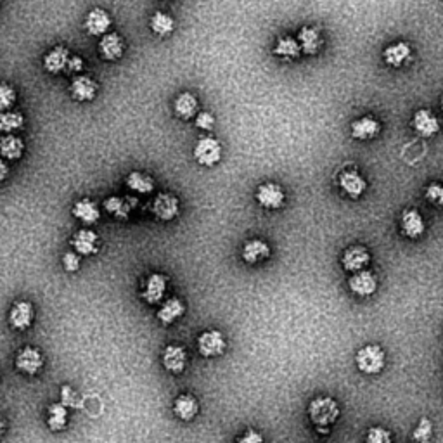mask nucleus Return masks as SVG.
I'll return each instance as SVG.
<instances>
[{
	"label": "nucleus",
	"instance_id": "nucleus-31",
	"mask_svg": "<svg viewBox=\"0 0 443 443\" xmlns=\"http://www.w3.org/2000/svg\"><path fill=\"white\" fill-rule=\"evenodd\" d=\"M125 186L137 194H151L155 190V180L144 172H130L125 179Z\"/></svg>",
	"mask_w": 443,
	"mask_h": 443
},
{
	"label": "nucleus",
	"instance_id": "nucleus-20",
	"mask_svg": "<svg viewBox=\"0 0 443 443\" xmlns=\"http://www.w3.org/2000/svg\"><path fill=\"white\" fill-rule=\"evenodd\" d=\"M161 362L170 374H182L187 366L186 348L180 345H168L163 350Z\"/></svg>",
	"mask_w": 443,
	"mask_h": 443
},
{
	"label": "nucleus",
	"instance_id": "nucleus-1",
	"mask_svg": "<svg viewBox=\"0 0 443 443\" xmlns=\"http://www.w3.org/2000/svg\"><path fill=\"white\" fill-rule=\"evenodd\" d=\"M342 408L333 397H315L308 405V417L319 431L327 433L329 428L339 419Z\"/></svg>",
	"mask_w": 443,
	"mask_h": 443
},
{
	"label": "nucleus",
	"instance_id": "nucleus-42",
	"mask_svg": "<svg viewBox=\"0 0 443 443\" xmlns=\"http://www.w3.org/2000/svg\"><path fill=\"white\" fill-rule=\"evenodd\" d=\"M194 124H196V127L201 128V130H211V128L215 127V117L210 111H201V113H197L196 118H194Z\"/></svg>",
	"mask_w": 443,
	"mask_h": 443
},
{
	"label": "nucleus",
	"instance_id": "nucleus-34",
	"mask_svg": "<svg viewBox=\"0 0 443 443\" xmlns=\"http://www.w3.org/2000/svg\"><path fill=\"white\" fill-rule=\"evenodd\" d=\"M151 30L156 33L158 37H166L170 35V33L175 30V19L172 18L170 14H166V12H155L151 18Z\"/></svg>",
	"mask_w": 443,
	"mask_h": 443
},
{
	"label": "nucleus",
	"instance_id": "nucleus-46",
	"mask_svg": "<svg viewBox=\"0 0 443 443\" xmlns=\"http://www.w3.org/2000/svg\"><path fill=\"white\" fill-rule=\"evenodd\" d=\"M442 109H443V99H442Z\"/></svg>",
	"mask_w": 443,
	"mask_h": 443
},
{
	"label": "nucleus",
	"instance_id": "nucleus-29",
	"mask_svg": "<svg viewBox=\"0 0 443 443\" xmlns=\"http://www.w3.org/2000/svg\"><path fill=\"white\" fill-rule=\"evenodd\" d=\"M68 407L63 402H54L47 408V426L52 433H61L68 428Z\"/></svg>",
	"mask_w": 443,
	"mask_h": 443
},
{
	"label": "nucleus",
	"instance_id": "nucleus-23",
	"mask_svg": "<svg viewBox=\"0 0 443 443\" xmlns=\"http://www.w3.org/2000/svg\"><path fill=\"white\" fill-rule=\"evenodd\" d=\"M184 313H186V303L180 298H170L161 303L159 310L156 312V319L163 326H172L177 320L182 319Z\"/></svg>",
	"mask_w": 443,
	"mask_h": 443
},
{
	"label": "nucleus",
	"instance_id": "nucleus-24",
	"mask_svg": "<svg viewBox=\"0 0 443 443\" xmlns=\"http://www.w3.org/2000/svg\"><path fill=\"white\" fill-rule=\"evenodd\" d=\"M199 102H197V97L190 92H182L175 97L173 101V111H175V117L180 118V120H193L196 118V115L199 113Z\"/></svg>",
	"mask_w": 443,
	"mask_h": 443
},
{
	"label": "nucleus",
	"instance_id": "nucleus-33",
	"mask_svg": "<svg viewBox=\"0 0 443 443\" xmlns=\"http://www.w3.org/2000/svg\"><path fill=\"white\" fill-rule=\"evenodd\" d=\"M0 152L4 156V159H9V161H16L23 156L25 152V142L23 139L16 137V135L9 134L6 137H2L0 141Z\"/></svg>",
	"mask_w": 443,
	"mask_h": 443
},
{
	"label": "nucleus",
	"instance_id": "nucleus-18",
	"mask_svg": "<svg viewBox=\"0 0 443 443\" xmlns=\"http://www.w3.org/2000/svg\"><path fill=\"white\" fill-rule=\"evenodd\" d=\"M272 255V248L268 246L267 241L264 239H250L243 244L241 257L243 262L248 265H257L260 262L268 260Z\"/></svg>",
	"mask_w": 443,
	"mask_h": 443
},
{
	"label": "nucleus",
	"instance_id": "nucleus-30",
	"mask_svg": "<svg viewBox=\"0 0 443 443\" xmlns=\"http://www.w3.org/2000/svg\"><path fill=\"white\" fill-rule=\"evenodd\" d=\"M298 42L302 46L303 54H308V56H313L320 50L322 47V37H320L319 28L315 26H303L298 32Z\"/></svg>",
	"mask_w": 443,
	"mask_h": 443
},
{
	"label": "nucleus",
	"instance_id": "nucleus-22",
	"mask_svg": "<svg viewBox=\"0 0 443 443\" xmlns=\"http://www.w3.org/2000/svg\"><path fill=\"white\" fill-rule=\"evenodd\" d=\"M71 213L77 218L78 222H81L83 226L90 227L94 224H97L99 218H101V210H99L97 203H94L88 197H83V199H78L77 203L71 208Z\"/></svg>",
	"mask_w": 443,
	"mask_h": 443
},
{
	"label": "nucleus",
	"instance_id": "nucleus-15",
	"mask_svg": "<svg viewBox=\"0 0 443 443\" xmlns=\"http://www.w3.org/2000/svg\"><path fill=\"white\" fill-rule=\"evenodd\" d=\"M400 229L402 234L408 239H419L426 230L424 218L415 208H407V210L402 211Z\"/></svg>",
	"mask_w": 443,
	"mask_h": 443
},
{
	"label": "nucleus",
	"instance_id": "nucleus-7",
	"mask_svg": "<svg viewBox=\"0 0 443 443\" xmlns=\"http://www.w3.org/2000/svg\"><path fill=\"white\" fill-rule=\"evenodd\" d=\"M166 286H168V277L161 272H155L146 279L142 286L141 296L148 305H159L163 303V298L166 295Z\"/></svg>",
	"mask_w": 443,
	"mask_h": 443
},
{
	"label": "nucleus",
	"instance_id": "nucleus-6",
	"mask_svg": "<svg viewBox=\"0 0 443 443\" xmlns=\"http://www.w3.org/2000/svg\"><path fill=\"white\" fill-rule=\"evenodd\" d=\"M194 159L201 166H215L222 159V144L213 137H201L194 146Z\"/></svg>",
	"mask_w": 443,
	"mask_h": 443
},
{
	"label": "nucleus",
	"instance_id": "nucleus-41",
	"mask_svg": "<svg viewBox=\"0 0 443 443\" xmlns=\"http://www.w3.org/2000/svg\"><path fill=\"white\" fill-rule=\"evenodd\" d=\"M63 267L64 270L70 272V274H75V272L80 268V255L77 251H66L63 255Z\"/></svg>",
	"mask_w": 443,
	"mask_h": 443
},
{
	"label": "nucleus",
	"instance_id": "nucleus-21",
	"mask_svg": "<svg viewBox=\"0 0 443 443\" xmlns=\"http://www.w3.org/2000/svg\"><path fill=\"white\" fill-rule=\"evenodd\" d=\"M70 59H71L70 50L63 46H56L54 49H50L49 52L46 54V57H43V68L52 75L66 73Z\"/></svg>",
	"mask_w": 443,
	"mask_h": 443
},
{
	"label": "nucleus",
	"instance_id": "nucleus-37",
	"mask_svg": "<svg viewBox=\"0 0 443 443\" xmlns=\"http://www.w3.org/2000/svg\"><path fill=\"white\" fill-rule=\"evenodd\" d=\"M16 102V88L11 87L8 81L0 85V108L2 111H9Z\"/></svg>",
	"mask_w": 443,
	"mask_h": 443
},
{
	"label": "nucleus",
	"instance_id": "nucleus-14",
	"mask_svg": "<svg viewBox=\"0 0 443 443\" xmlns=\"http://www.w3.org/2000/svg\"><path fill=\"white\" fill-rule=\"evenodd\" d=\"M71 246L80 257H94L99 253V236L92 229H80L71 237Z\"/></svg>",
	"mask_w": 443,
	"mask_h": 443
},
{
	"label": "nucleus",
	"instance_id": "nucleus-45",
	"mask_svg": "<svg viewBox=\"0 0 443 443\" xmlns=\"http://www.w3.org/2000/svg\"><path fill=\"white\" fill-rule=\"evenodd\" d=\"M0 170H2V175H0V179L6 180V177H8V165H6V161L0 163Z\"/></svg>",
	"mask_w": 443,
	"mask_h": 443
},
{
	"label": "nucleus",
	"instance_id": "nucleus-28",
	"mask_svg": "<svg viewBox=\"0 0 443 443\" xmlns=\"http://www.w3.org/2000/svg\"><path fill=\"white\" fill-rule=\"evenodd\" d=\"M412 49L407 42H397L388 46L386 49L383 50V59L388 66L391 68H400L411 59Z\"/></svg>",
	"mask_w": 443,
	"mask_h": 443
},
{
	"label": "nucleus",
	"instance_id": "nucleus-44",
	"mask_svg": "<svg viewBox=\"0 0 443 443\" xmlns=\"http://www.w3.org/2000/svg\"><path fill=\"white\" fill-rule=\"evenodd\" d=\"M83 68H85V61L81 59L80 56H71L70 64H68L66 73H71V75H80L81 71H83Z\"/></svg>",
	"mask_w": 443,
	"mask_h": 443
},
{
	"label": "nucleus",
	"instance_id": "nucleus-8",
	"mask_svg": "<svg viewBox=\"0 0 443 443\" xmlns=\"http://www.w3.org/2000/svg\"><path fill=\"white\" fill-rule=\"evenodd\" d=\"M180 201L172 193H159L152 201V215L161 222H172L179 217Z\"/></svg>",
	"mask_w": 443,
	"mask_h": 443
},
{
	"label": "nucleus",
	"instance_id": "nucleus-38",
	"mask_svg": "<svg viewBox=\"0 0 443 443\" xmlns=\"http://www.w3.org/2000/svg\"><path fill=\"white\" fill-rule=\"evenodd\" d=\"M366 443H391V433L383 426H373L367 429Z\"/></svg>",
	"mask_w": 443,
	"mask_h": 443
},
{
	"label": "nucleus",
	"instance_id": "nucleus-13",
	"mask_svg": "<svg viewBox=\"0 0 443 443\" xmlns=\"http://www.w3.org/2000/svg\"><path fill=\"white\" fill-rule=\"evenodd\" d=\"M33 319H35V308H33L32 302L21 299V302H16L14 305L11 306V312H9V324H11L12 329L16 331L30 329L33 324Z\"/></svg>",
	"mask_w": 443,
	"mask_h": 443
},
{
	"label": "nucleus",
	"instance_id": "nucleus-5",
	"mask_svg": "<svg viewBox=\"0 0 443 443\" xmlns=\"http://www.w3.org/2000/svg\"><path fill=\"white\" fill-rule=\"evenodd\" d=\"M255 199L265 210H281L286 203V193L279 184L265 182L258 186L257 193H255Z\"/></svg>",
	"mask_w": 443,
	"mask_h": 443
},
{
	"label": "nucleus",
	"instance_id": "nucleus-3",
	"mask_svg": "<svg viewBox=\"0 0 443 443\" xmlns=\"http://www.w3.org/2000/svg\"><path fill=\"white\" fill-rule=\"evenodd\" d=\"M197 352L204 359H217L227 350V339L218 329H206L197 336Z\"/></svg>",
	"mask_w": 443,
	"mask_h": 443
},
{
	"label": "nucleus",
	"instance_id": "nucleus-43",
	"mask_svg": "<svg viewBox=\"0 0 443 443\" xmlns=\"http://www.w3.org/2000/svg\"><path fill=\"white\" fill-rule=\"evenodd\" d=\"M264 442H265L264 435H262L260 431H257V429H248V431H244L243 435L236 440V443H264Z\"/></svg>",
	"mask_w": 443,
	"mask_h": 443
},
{
	"label": "nucleus",
	"instance_id": "nucleus-25",
	"mask_svg": "<svg viewBox=\"0 0 443 443\" xmlns=\"http://www.w3.org/2000/svg\"><path fill=\"white\" fill-rule=\"evenodd\" d=\"M173 414L184 422H189L199 414V402L194 395L190 393H184L179 395L173 402Z\"/></svg>",
	"mask_w": 443,
	"mask_h": 443
},
{
	"label": "nucleus",
	"instance_id": "nucleus-26",
	"mask_svg": "<svg viewBox=\"0 0 443 443\" xmlns=\"http://www.w3.org/2000/svg\"><path fill=\"white\" fill-rule=\"evenodd\" d=\"M135 199L132 197H121V196H109L104 199V210L108 211L111 217H115L117 220H127L130 217L132 210L135 208Z\"/></svg>",
	"mask_w": 443,
	"mask_h": 443
},
{
	"label": "nucleus",
	"instance_id": "nucleus-11",
	"mask_svg": "<svg viewBox=\"0 0 443 443\" xmlns=\"http://www.w3.org/2000/svg\"><path fill=\"white\" fill-rule=\"evenodd\" d=\"M369 264H371V253L366 246H362V244H353V246L346 248L345 253H343L342 257L343 268L352 272V274H355V272H360V270H366V267Z\"/></svg>",
	"mask_w": 443,
	"mask_h": 443
},
{
	"label": "nucleus",
	"instance_id": "nucleus-9",
	"mask_svg": "<svg viewBox=\"0 0 443 443\" xmlns=\"http://www.w3.org/2000/svg\"><path fill=\"white\" fill-rule=\"evenodd\" d=\"M111 26H113V18L106 9L95 8L85 16L83 28L90 37H104L106 33L111 32Z\"/></svg>",
	"mask_w": 443,
	"mask_h": 443
},
{
	"label": "nucleus",
	"instance_id": "nucleus-35",
	"mask_svg": "<svg viewBox=\"0 0 443 443\" xmlns=\"http://www.w3.org/2000/svg\"><path fill=\"white\" fill-rule=\"evenodd\" d=\"M25 125V117L18 111H4L0 117V130L6 134H14V132L21 130Z\"/></svg>",
	"mask_w": 443,
	"mask_h": 443
},
{
	"label": "nucleus",
	"instance_id": "nucleus-10",
	"mask_svg": "<svg viewBox=\"0 0 443 443\" xmlns=\"http://www.w3.org/2000/svg\"><path fill=\"white\" fill-rule=\"evenodd\" d=\"M99 85L97 81L94 80L88 75H75L73 80L70 83V94L75 101L78 102H90L94 101L95 95H97Z\"/></svg>",
	"mask_w": 443,
	"mask_h": 443
},
{
	"label": "nucleus",
	"instance_id": "nucleus-32",
	"mask_svg": "<svg viewBox=\"0 0 443 443\" xmlns=\"http://www.w3.org/2000/svg\"><path fill=\"white\" fill-rule=\"evenodd\" d=\"M274 54L281 57V59H298L303 54V50L298 39H293V37L286 35L277 40V43H275L274 47Z\"/></svg>",
	"mask_w": 443,
	"mask_h": 443
},
{
	"label": "nucleus",
	"instance_id": "nucleus-16",
	"mask_svg": "<svg viewBox=\"0 0 443 443\" xmlns=\"http://www.w3.org/2000/svg\"><path fill=\"white\" fill-rule=\"evenodd\" d=\"M412 128L421 137L431 139L440 132V121L429 109H419L412 117Z\"/></svg>",
	"mask_w": 443,
	"mask_h": 443
},
{
	"label": "nucleus",
	"instance_id": "nucleus-39",
	"mask_svg": "<svg viewBox=\"0 0 443 443\" xmlns=\"http://www.w3.org/2000/svg\"><path fill=\"white\" fill-rule=\"evenodd\" d=\"M61 402H63L68 408H78L81 405L80 395H78L70 384H64V386L61 388Z\"/></svg>",
	"mask_w": 443,
	"mask_h": 443
},
{
	"label": "nucleus",
	"instance_id": "nucleus-12",
	"mask_svg": "<svg viewBox=\"0 0 443 443\" xmlns=\"http://www.w3.org/2000/svg\"><path fill=\"white\" fill-rule=\"evenodd\" d=\"M348 289L359 298H369L377 291V277L369 270H360L348 279Z\"/></svg>",
	"mask_w": 443,
	"mask_h": 443
},
{
	"label": "nucleus",
	"instance_id": "nucleus-40",
	"mask_svg": "<svg viewBox=\"0 0 443 443\" xmlns=\"http://www.w3.org/2000/svg\"><path fill=\"white\" fill-rule=\"evenodd\" d=\"M424 197L433 204V206L443 208V186L442 184H436V182L429 184V186L426 187Z\"/></svg>",
	"mask_w": 443,
	"mask_h": 443
},
{
	"label": "nucleus",
	"instance_id": "nucleus-36",
	"mask_svg": "<svg viewBox=\"0 0 443 443\" xmlns=\"http://www.w3.org/2000/svg\"><path fill=\"white\" fill-rule=\"evenodd\" d=\"M433 435V424L428 417H422L419 421V424L415 426L414 433H412V438H414L415 443H429L431 442Z\"/></svg>",
	"mask_w": 443,
	"mask_h": 443
},
{
	"label": "nucleus",
	"instance_id": "nucleus-19",
	"mask_svg": "<svg viewBox=\"0 0 443 443\" xmlns=\"http://www.w3.org/2000/svg\"><path fill=\"white\" fill-rule=\"evenodd\" d=\"M338 184L343 193L348 197H352V199H359L367 190V180L364 179L359 172H355V170H346V172H343L342 175H339Z\"/></svg>",
	"mask_w": 443,
	"mask_h": 443
},
{
	"label": "nucleus",
	"instance_id": "nucleus-4",
	"mask_svg": "<svg viewBox=\"0 0 443 443\" xmlns=\"http://www.w3.org/2000/svg\"><path fill=\"white\" fill-rule=\"evenodd\" d=\"M43 364H46V359H43V353L40 352L35 346H23L18 353H16L14 366L16 369L21 374H26V376H35L42 371Z\"/></svg>",
	"mask_w": 443,
	"mask_h": 443
},
{
	"label": "nucleus",
	"instance_id": "nucleus-17",
	"mask_svg": "<svg viewBox=\"0 0 443 443\" xmlns=\"http://www.w3.org/2000/svg\"><path fill=\"white\" fill-rule=\"evenodd\" d=\"M125 40L120 33L109 32L99 42V54L104 61H118L125 54Z\"/></svg>",
	"mask_w": 443,
	"mask_h": 443
},
{
	"label": "nucleus",
	"instance_id": "nucleus-27",
	"mask_svg": "<svg viewBox=\"0 0 443 443\" xmlns=\"http://www.w3.org/2000/svg\"><path fill=\"white\" fill-rule=\"evenodd\" d=\"M381 132V125L376 118L373 117H362L355 120L350 127V134L357 141H371V139L377 137Z\"/></svg>",
	"mask_w": 443,
	"mask_h": 443
},
{
	"label": "nucleus",
	"instance_id": "nucleus-2",
	"mask_svg": "<svg viewBox=\"0 0 443 443\" xmlns=\"http://www.w3.org/2000/svg\"><path fill=\"white\" fill-rule=\"evenodd\" d=\"M357 369L367 376H376L386 366V353L380 345H366L355 355Z\"/></svg>",
	"mask_w": 443,
	"mask_h": 443
}]
</instances>
